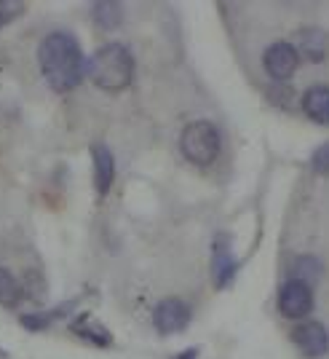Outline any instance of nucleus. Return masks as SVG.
Instances as JSON below:
<instances>
[{"label": "nucleus", "mask_w": 329, "mask_h": 359, "mask_svg": "<svg viewBox=\"0 0 329 359\" xmlns=\"http://www.w3.org/2000/svg\"><path fill=\"white\" fill-rule=\"evenodd\" d=\"M38 65H41V73L48 81V86L59 94L73 91L86 75V60H83L80 43L75 41V35L64 30L48 32L41 41Z\"/></svg>", "instance_id": "1"}, {"label": "nucleus", "mask_w": 329, "mask_h": 359, "mask_svg": "<svg viewBox=\"0 0 329 359\" xmlns=\"http://www.w3.org/2000/svg\"><path fill=\"white\" fill-rule=\"evenodd\" d=\"M86 73L97 89L107 91V94H118L134 78V57L129 54V48L123 43L99 46L86 62Z\"/></svg>", "instance_id": "2"}, {"label": "nucleus", "mask_w": 329, "mask_h": 359, "mask_svg": "<svg viewBox=\"0 0 329 359\" xmlns=\"http://www.w3.org/2000/svg\"><path fill=\"white\" fill-rule=\"evenodd\" d=\"M180 148H182V156H185L190 164H198V166L211 164V161L220 156V148H223L220 129H217L211 121H193V123H188L185 132H182Z\"/></svg>", "instance_id": "3"}, {"label": "nucleus", "mask_w": 329, "mask_h": 359, "mask_svg": "<svg viewBox=\"0 0 329 359\" xmlns=\"http://www.w3.org/2000/svg\"><path fill=\"white\" fill-rule=\"evenodd\" d=\"M279 311L286 319H302L314 311V290L308 282L286 279L279 290Z\"/></svg>", "instance_id": "4"}, {"label": "nucleus", "mask_w": 329, "mask_h": 359, "mask_svg": "<svg viewBox=\"0 0 329 359\" xmlns=\"http://www.w3.org/2000/svg\"><path fill=\"white\" fill-rule=\"evenodd\" d=\"M190 306L180 298H164L155 309H153V325L161 335H172V332H182L190 325Z\"/></svg>", "instance_id": "5"}, {"label": "nucleus", "mask_w": 329, "mask_h": 359, "mask_svg": "<svg viewBox=\"0 0 329 359\" xmlns=\"http://www.w3.org/2000/svg\"><path fill=\"white\" fill-rule=\"evenodd\" d=\"M300 65V51L298 46L279 41V43H270L262 54V67L273 81H286L292 78Z\"/></svg>", "instance_id": "6"}, {"label": "nucleus", "mask_w": 329, "mask_h": 359, "mask_svg": "<svg viewBox=\"0 0 329 359\" xmlns=\"http://www.w3.org/2000/svg\"><path fill=\"white\" fill-rule=\"evenodd\" d=\"M292 341L305 357H324L329 351V332L321 322H300L292 330Z\"/></svg>", "instance_id": "7"}, {"label": "nucleus", "mask_w": 329, "mask_h": 359, "mask_svg": "<svg viewBox=\"0 0 329 359\" xmlns=\"http://www.w3.org/2000/svg\"><path fill=\"white\" fill-rule=\"evenodd\" d=\"M91 158H94V185H97V196L105 198L113 188V180H115V158L107 145L97 142L91 145Z\"/></svg>", "instance_id": "8"}, {"label": "nucleus", "mask_w": 329, "mask_h": 359, "mask_svg": "<svg viewBox=\"0 0 329 359\" xmlns=\"http://www.w3.org/2000/svg\"><path fill=\"white\" fill-rule=\"evenodd\" d=\"M236 271H239V263H236V257L230 255V247H227L225 239L220 236V239L214 241V247H211V279H214V285L227 287L233 282Z\"/></svg>", "instance_id": "9"}, {"label": "nucleus", "mask_w": 329, "mask_h": 359, "mask_svg": "<svg viewBox=\"0 0 329 359\" xmlns=\"http://www.w3.org/2000/svg\"><path fill=\"white\" fill-rule=\"evenodd\" d=\"M78 338H83L86 344L91 346H99V348H107V346H113V335H110V330L102 325V322H97L91 314H80L73 319V325H70Z\"/></svg>", "instance_id": "10"}, {"label": "nucleus", "mask_w": 329, "mask_h": 359, "mask_svg": "<svg viewBox=\"0 0 329 359\" xmlns=\"http://www.w3.org/2000/svg\"><path fill=\"white\" fill-rule=\"evenodd\" d=\"M300 105H302V113H305L308 118L327 126L329 123V86L316 83L311 89H305Z\"/></svg>", "instance_id": "11"}, {"label": "nucleus", "mask_w": 329, "mask_h": 359, "mask_svg": "<svg viewBox=\"0 0 329 359\" xmlns=\"http://www.w3.org/2000/svg\"><path fill=\"white\" fill-rule=\"evenodd\" d=\"M300 51H305V57L314 62H321L327 57V38L321 35V30H302L298 35Z\"/></svg>", "instance_id": "12"}, {"label": "nucleus", "mask_w": 329, "mask_h": 359, "mask_svg": "<svg viewBox=\"0 0 329 359\" xmlns=\"http://www.w3.org/2000/svg\"><path fill=\"white\" fill-rule=\"evenodd\" d=\"M22 295H24V290H22V285L16 282L14 273L6 269H0V306L16 309V306L22 303Z\"/></svg>", "instance_id": "13"}, {"label": "nucleus", "mask_w": 329, "mask_h": 359, "mask_svg": "<svg viewBox=\"0 0 329 359\" xmlns=\"http://www.w3.org/2000/svg\"><path fill=\"white\" fill-rule=\"evenodd\" d=\"M91 16L102 30H113L123 22V6L120 3H97Z\"/></svg>", "instance_id": "14"}, {"label": "nucleus", "mask_w": 329, "mask_h": 359, "mask_svg": "<svg viewBox=\"0 0 329 359\" xmlns=\"http://www.w3.org/2000/svg\"><path fill=\"white\" fill-rule=\"evenodd\" d=\"M70 306H59L57 311H38V314H22V325L30 330V332H41V330H48L62 314H67Z\"/></svg>", "instance_id": "15"}, {"label": "nucleus", "mask_w": 329, "mask_h": 359, "mask_svg": "<svg viewBox=\"0 0 329 359\" xmlns=\"http://www.w3.org/2000/svg\"><path fill=\"white\" fill-rule=\"evenodd\" d=\"M316 276H318V263H316L314 257H300L289 279H300V282H308L311 285Z\"/></svg>", "instance_id": "16"}, {"label": "nucleus", "mask_w": 329, "mask_h": 359, "mask_svg": "<svg viewBox=\"0 0 329 359\" xmlns=\"http://www.w3.org/2000/svg\"><path fill=\"white\" fill-rule=\"evenodd\" d=\"M24 14V6L22 3H11V0H3L0 3V27H6L8 22H14L16 16Z\"/></svg>", "instance_id": "17"}, {"label": "nucleus", "mask_w": 329, "mask_h": 359, "mask_svg": "<svg viewBox=\"0 0 329 359\" xmlns=\"http://www.w3.org/2000/svg\"><path fill=\"white\" fill-rule=\"evenodd\" d=\"M314 169L318 172V175H327L329 177V142H324V145H318V148L314 150Z\"/></svg>", "instance_id": "18"}, {"label": "nucleus", "mask_w": 329, "mask_h": 359, "mask_svg": "<svg viewBox=\"0 0 329 359\" xmlns=\"http://www.w3.org/2000/svg\"><path fill=\"white\" fill-rule=\"evenodd\" d=\"M198 351H201V348L193 346V348H185V351H180L177 357H172V359H198Z\"/></svg>", "instance_id": "19"}]
</instances>
